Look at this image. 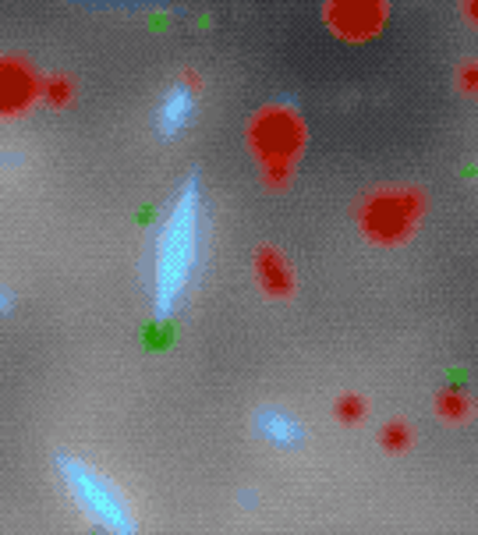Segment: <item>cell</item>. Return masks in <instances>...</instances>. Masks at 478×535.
<instances>
[{
    "label": "cell",
    "mask_w": 478,
    "mask_h": 535,
    "mask_svg": "<svg viewBox=\"0 0 478 535\" xmlns=\"http://www.w3.org/2000/svg\"><path fill=\"white\" fill-rule=\"evenodd\" d=\"M382 440L393 446V450H397V446H404V426H400V422H397V426H390V429L382 433Z\"/></svg>",
    "instance_id": "obj_3"
},
{
    "label": "cell",
    "mask_w": 478,
    "mask_h": 535,
    "mask_svg": "<svg viewBox=\"0 0 478 535\" xmlns=\"http://www.w3.org/2000/svg\"><path fill=\"white\" fill-rule=\"evenodd\" d=\"M32 75L18 61H0V114H18L32 99Z\"/></svg>",
    "instance_id": "obj_2"
},
{
    "label": "cell",
    "mask_w": 478,
    "mask_h": 535,
    "mask_svg": "<svg viewBox=\"0 0 478 535\" xmlns=\"http://www.w3.org/2000/svg\"><path fill=\"white\" fill-rule=\"evenodd\" d=\"M256 146L273 157V160H284L287 153L298 146V128L287 114H266L259 124H256Z\"/></svg>",
    "instance_id": "obj_1"
}]
</instances>
